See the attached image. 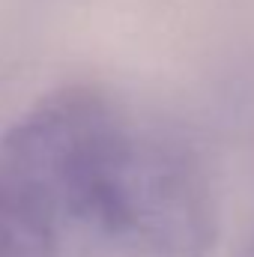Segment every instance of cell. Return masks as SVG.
I'll return each instance as SVG.
<instances>
[{"instance_id": "obj_1", "label": "cell", "mask_w": 254, "mask_h": 257, "mask_svg": "<svg viewBox=\"0 0 254 257\" xmlns=\"http://www.w3.org/2000/svg\"><path fill=\"white\" fill-rule=\"evenodd\" d=\"M0 174L57 257H209L215 200L186 141L96 87H66L0 141Z\"/></svg>"}, {"instance_id": "obj_2", "label": "cell", "mask_w": 254, "mask_h": 257, "mask_svg": "<svg viewBox=\"0 0 254 257\" xmlns=\"http://www.w3.org/2000/svg\"><path fill=\"white\" fill-rule=\"evenodd\" d=\"M0 257H57V248L18 189L0 174Z\"/></svg>"}, {"instance_id": "obj_3", "label": "cell", "mask_w": 254, "mask_h": 257, "mask_svg": "<svg viewBox=\"0 0 254 257\" xmlns=\"http://www.w3.org/2000/svg\"><path fill=\"white\" fill-rule=\"evenodd\" d=\"M248 257H254V236H251V245H248Z\"/></svg>"}]
</instances>
